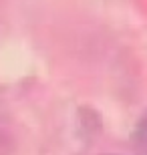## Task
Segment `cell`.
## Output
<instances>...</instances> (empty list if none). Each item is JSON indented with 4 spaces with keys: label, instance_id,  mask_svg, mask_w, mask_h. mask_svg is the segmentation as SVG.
Here are the masks:
<instances>
[{
    "label": "cell",
    "instance_id": "6da1fadb",
    "mask_svg": "<svg viewBox=\"0 0 147 155\" xmlns=\"http://www.w3.org/2000/svg\"><path fill=\"white\" fill-rule=\"evenodd\" d=\"M131 143H133L135 155H147V111L139 117V121L135 123Z\"/></svg>",
    "mask_w": 147,
    "mask_h": 155
},
{
    "label": "cell",
    "instance_id": "7a4b0ae2",
    "mask_svg": "<svg viewBox=\"0 0 147 155\" xmlns=\"http://www.w3.org/2000/svg\"><path fill=\"white\" fill-rule=\"evenodd\" d=\"M16 149H18V143L12 129L0 123V155H14Z\"/></svg>",
    "mask_w": 147,
    "mask_h": 155
},
{
    "label": "cell",
    "instance_id": "3957f363",
    "mask_svg": "<svg viewBox=\"0 0 147 155\" xmlns=\"http://www.w3.org/2000/svg\"><path fill=\"white\" fill-rule=\"evenodd\" d=\"M101 155H119V153H101Z\"/></svg>",
    "mask_w": 147,
    "mask_h": 155
}]
</instances>
